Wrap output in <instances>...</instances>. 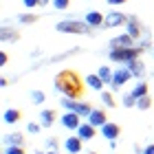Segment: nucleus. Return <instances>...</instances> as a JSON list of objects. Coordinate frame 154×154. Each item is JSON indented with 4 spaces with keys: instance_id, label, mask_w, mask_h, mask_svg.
Returning a JSON list of instances; mask_svg holds the SVG:
<instances>
[{
    "instance_id": "22",
    "label": "nucleus",
    "mask_w": 154,
    "mask_h": 154,
    "mask_svg": "<svg viewBox=\"0 0 154 154\" xmlns=\"http://www.w3.org/2000/svg\"><path fill=\"white\" fill-rule=\"evenodd\" d=\"M38 20H40L38 13H20V16H18L20 24H33V22H38Z\"/></svg>"
},
{
    "instance_id": "19",
    "label": "nucleus",
    "mask_w": 154,
    "mask_h": 154,
    "mask_svg": "<svg viewBox=\"0 0 154 154\" xmlns=\"http://www.w3.org/2000/svg\"><path fill=\"white\" fill-rule=\"evenodd\" d=\"M20 38V31H13V29H9V26H5L2 31H0V40L2 42H18Z\"/></svg>"
},
{
    "instance_id": "5",
    "label": "nucleus",
    "mask_w": 154,
    "mask_h": 154,
    "mask_svg": "<svg viewBox=\"0 0 154 154\" xmlns=\"http://www.w3.org/2000/svg\"><path fill=\"white\" fill-rule=\"evenodd\" d=\"M125 24H128V16H125V13L117 11V9L106 13V20H103V26H106V29H117V26H125Z\"/></svg>"
},
{
    "instance_id": "28",
    "label": "nucleus",
    "mask_w": 154,
    "mask_h": 154,
    "mask_svg": "<svg viewBox=\"0 0 154 154\" xmlns=\"http://www.w3.org/2000/svg\"><path fill=\"white\" fill-rule=\"evenodd\" d=\"M53 7L57 11H66L68 7H71V0H53Z\"/></svg>"
},
{
    "instance_id": "2",
    "label": "nucleus",
    "mask_w": 154,
    "mask_h": 154,
    "mask_svg": "<svg viewBox=\"0 0 154 154\" xmlns=\"http://www.w3.org/2000/svg\"><path fill=\"white\" fill-rule=\"evenodd\" d=\"M55 31L60 33H71V35H84V33H93V26H90L86 20H60L55 24Z\"/></svg>"
},
{
    "instance_id": "3",
    "label": "nucleus",
    "mask_w": 154,
    "mask_h": 154,
    "mask_svg": "<svg viewBox=\"0 0 154 154\" xmlns=\"http://www.w3.org/2000/svg\"><path fill=\"white\" fill-rule=\"evenodd\" d=\"M60 106L64 108V110H73V112H77L82 119L84 117H90V112H93V106H90V101H79V99H71V97H64L62 95V99H60Z\"/></svg>"
},
{
    "instance_id": "31",
    "label": "nucleus",
    "mask_w": 154,
    "mask_h": 154,
    "mask_svg": "<svg viewBox=\"0 0 154 154\" xmlns=\"http://www.w3.org/2000/svg\"><path fill=\"white\" fill-rule=\"evenodd\" d=\"M7 62H9V55H7V51H0V64L7 66Z\"/></svg>"
},
{
    "instance_id": "10",
    "label": "nucleus",
    "mask_w": 154,
    "mask_h": 154,
    "mask_svg": "<svg viewBox=\"0 0 154 154\" xmlns=\"http://www.w3.org/2000/svg\"><path fill=\"white\" fill-rule=\"evenodd\" d=\"M77 137L84 139V141H90V139L97 137V128H95L90 121H86V123H82L79 128H77Z\"/></svg>"
},
{
    "instance_id": "30",
    "label": "nucleus",
    "mask_w": 154,
    "mask_h": 154,
    "mask_svg": "<svg viewBox=\"0 0 154 154\" xmlns=\"http://www.w3.org/2000/svg\"><path fill=\"white\" fill-rule=\"evenodd\" d=\"M22 5L26 7V9H35V7H40L38 0H22Z\"/></svg>"
},
{
    "instance_id": "24",
    "label": "nucleus",
    "mask_w": 154,
    "mask_h": 154,
    "mask_svg": "<svg viewBox=\"0 0 154 154\" xmlns=\"http://www.w3.org/2000/svg\"><path fill=\"white\" fill-rule=\"evenodd\" d=\"M112 73H115V71H110V66H99V71H97V75H99L106 84L112 82Z\"/></svg>"
},
{
    "instance_id": "29",
    "label": "nucleus",
    "mask_w": 154,
    "mask_h": 154,
    "mask_svg": "<svg viewBox=\"0 0 154 154\" xmlns=\"http://www.w3.org/2000/svg\"><path fill=\"white\" fill-rule=\"evenodd\" d=\"M26 130H29L31 134H38V132L42 130V123H33V121H31L29 125H26Z\"/></svg>"
},
{
    "instance_id": "39",
    "label": "nucleus",
    "mask_w": 154,
    "mask_h": 154,
    "mask_svg": "<svg viewBox=\"0 0 154 154\" xmlns=\"http://www.w3.org/2000/svg\"><path fill=\"white\" fill-rule=\"evenodd\" d=\"M152 57H154V51H152Z\"/></svg>"
},
{
    "instance_id": "15",
    "label": "nucleus",
    "mask_w": 154,
    "mask_h": 154,
    "mask_svg": "<svg viewBox=\"0 0 154 154\" xmlns=\"http://www.w3.org/2000/svg\"><path fill=\"white\" fill-rule=\"evenodd\" d=\"M125 66L130 68V73L134 75V77H143V75H145V64H143V62L139 60V57L130 60V62H128V64H125Z\"/></svg>"
},
{
    "instance_id": "33",
    "label": "nucleus",
    "mask_w": 154,
    "mask_h": 154,
    "mask_svg": "<svg viewBox=\"0 0 154 154\" xmlns=\"http://www.w3.org/2000/svg\"><path fill=\"white\" fill-rule=\"evenodd\" d=\"M106 2H108L110 7H119V5H125L128 0H106Z\"/></svg>"
},
{
    "instance_id": "9",
    "label": "nucleus",
    "mask_w": 154,
    "mask_h": 154,
    "mask_svg": "<svg viewBox=\"0 0 154 154\" xmlns=\"http://www.w3.org/2000/svg\"><path fill=\"white\" fill-rule=\"evenodd\" d=\"M101 134L108 139V141H115V139L121 137V125L115 123V121H108V123H103L101 125Z\"/></svg>"
},
{
    "instance_id": "13",
    "label": "nucleus",
    "mask_w": 154,
    "mask_h": 154,
    "mask_svg": "<svg viewBox=\"0 0 154 154\" xmlns=\"http://www.w3.org/2000/svg\"><path fill=\"white\" fill-rule=\"evenodd\" d=\"M84 20H86L93 29H99V26H103V20H106V16H103L101 11H88Z\"/></svg>"
},
{
    "instance_id": "18",
    "label": "nucleus",
    "mask_w": 154,
    "mask_h": 154,
    "mask_svg": "<svg viewBox=\"0 0 154 154\" xmlns=\"http://www.w3.org/2000/svg\"><path fill=\"white\" fill-rule=\"evenodd\" d=\"M5 145H24V134L22 132H11V134H5Z\"/></svg>"
},
{
    "instance_id": "14",
    "label": "nucleus",
    "mask_w": 154,
    "mask_h": 154,
    "mask_svg": "<svg viewBox=\"0 0 154 154\" xmlns=\"http://www.w3.org/2000/svg\"><path fill=\"white\" fill-rule=\"evenodd\" d=\"M2 119H5V123L13 125V123H18L20 119H22V110H20V108H7L2 112Z\"/></svg>"
},
{
    "instance_id": "36",
    "label": "nucleus",
    "mask_w": 154,
    "mask_h": 154,
    "mask_svg": "<svg viewBox=\"0 0 154 154\" xmlns=\"http://www.w3.org/2000/svg\"><path fill=\"white\" fill-rule=\"evenodd\" d=\"M44 154H60L57 150H48V152H44Z\"/></svg>"
},
{
    "instance_id": "26",
    "label": "nucleus",
    "mask_w": 154,
    "mask_h": 154,
    "mask_svg": "<svg viewBox=\"0 0 154 154\" xmlns=\"http://www.w3.org/2000/svg\"><path fill=\"white\" fill-rule=\"evenodd\" d=\"M5 154H26L24 145H5Z\"/></svg>"
},
{
    "instance_id": "37",
    "label": "nucleus",
    "mask_w": 154,
    "mask_h": 154,
    "mask_svg": "<svg viewBox=\"0 0 154 154\" xmlns=\"http://www.w3.org/2000/svg\"><path fill=\"white\" fill-rule=\"evenodd\" d=\"M86 154H99V152H95V150H93V152H86Z\"/></svg>"
},
{
    "instance_id": "27",
    "label": "nucleus",
    "mask_w": 154,
    "mask_h": 154,
    "mask_svg": "<svg viewBox=\"0 0 154 154\" xmlns=\"http://www.w3.org/2000/svg\"><path fill=\"white\" fill-rule=\"evenodd\" d=\"M44 99H46V95L42 93V90H33V93H31V101L35 103V106H40V103H44Z\"/></svg>"
},
{
    "instance_id": "38",
    "label": "nucleus",
    "mask_w": 154,
    "mask_h": 154,
    "mask_svg": "<svg viewBox=\"0 0 154 154\" xmlns=\"http://www.w3.org/2000/svg\"><path fill=\"white\" fill-rule=\"evenodd\" d=\"M33 154H44V152H33Z\"/></svg>"
},
{
    "instance_id": "17",
    "label": "nucleus",
    "mask_w": 154,
    "mask_h": 154,
    "mask_svg": "<svg viewBox=\"0 0 154 154\" xmlns=\"http://www.w3.org/2000/svg\"><path fill=\"white\" fill-rule=\"evenodd\" d=\"M55 119H57V112H55V110H42V112H40L42 128H51V125L55 123Z\"/></svg>"
},
{
    "instance_id": "8",
    "label": "nucleus",
    "mask_w": 154,
    "mask_h": 154,
    "mask_svg": "<svg viewBox=\"0 0 154 154\" xmlns=\"http://www.w3.org/2000/svg\"><path fill=\"white\" fill-rule=\"evenodd\" d=\"M137 44V40L130 35V33H121V35H117L110 40V48H130V46H134Z\"/></svg>"
},
{
    "instance_id": "16",
    "label": "nucleus",
    "mask_w": 154,
    "mask_h": 154,
    "mask_svg": "<svg viewBox=\"0 0 154 154\" xmlns=\"http://www.w3.org/2000/svg\"><path fill=\"white\" fill-rule=\"evenodd\" d=\"M86 86H88V88H93V90H99V93H101L103 86H106V82H103L97 73H93V75H86Z\"/></svg>"
},
{
    "instance_id": "35",
    "label": "nucleus",
    "mask_w": 154,
    "mask_h": 154,
    "mask_svg": "<svg viewBox=\"0 0 154 154\" xmlns=\"http://www.w3.org/2000/svg\"><path fill=\"white\" fill-rule=\"evenodd\" d=\"M48 2H51V0H38V5H40V7H46Z\"/></svg>"
},
{
    "instance_id": "20",
    "label": "nucleus",
    "mask_w": 154,
    "mask_h": 154,
    "mask_svg": "<svg viewBox=\"0 0 154 154\" xmlns=\"http://www.w3.org/2000/svg\"><path fill=\"white\" fill-rule=\"evenodd\" d=\"M101 101L106 108H117V101H115V95L110 90H101Z\"/></svg>"
},
{
    "instance_id": "34",
    "label": "nucleus",
    "mask_w": 154,
    "mask_h": 154,
    "mask_svg": "<svg viewBox=\"0 0 154 154\" xmlns=\"http://www.w3.org/2000/svg\"><path fill=\"white\" fill-rule=\"evenodd\" d=\"M143 154H154V143L145 145V148H143Z\"/></svg>"
},
{
    "instance_id": "25",
    "label": "nucleus",
    "mask_w": 154,
    "mask_h": 154,
    "mask_svg": "<svg viewBox=\"0 0 154 154\" xmlns=\"http://www.w3.org/2000/svg\"><path fill=\"white\" fill-rule=\"evenodd\" d=\"M121 103H123V108H137V97L132 93H128V95H123Z\"/></svg>"
},
{
    "instance_id": "1",
    "label": "nucleus",
    "mask_w": 154,
    "mask_h": 154,
    "mask_svg": "<svg viewBox=\"0 0 154 154\" xmlns=\"http://www.w3.org/2000/svg\"><path fill=\"white\" fill-rule=\"evenodd\" d=\"M55 88L60 90L64 97H71V99H82L84 93H86V84H84L82 75L75 71V68H64L55 75Z\"/></svg>"
},
{
    "instance_id": "6",
    "label": "nucleus",
    "mask_w": 154,
    "mask_h": 154,
    "mask_svg": "<svg viewBox=\"0 0 154 154\" xmlns=\"http://www.w3.org/2000/svg\"><path fill=\"white\" fill-rule=\"evenodd\" d=\"M60 123L64 125L66 130H77L82 125V117L77 112H73V110H66V112L60 117Z\"/></svg>"
},
{
    "instance_id": "21",
    "label": "nucleus",
    "mask_w": 154,
    "mask_h": 154,
    "mask_svg": "<svg viewBox=\"0 0 154 154\" xmlns=\"http://www.w3.org/2000/svg\"><path fill=\"white\" fill-rule=\"evenodd\" d=\"M132 95H134L137 99H139V97H143V95H150V86H148L145 82H139L137 86L132 88Z\"/></svg>"
},
{
    "instance_id": "32",
    "label": "nucleus",
    "mask_w": 154,
    "mask_h": 154,
    "mask_svg": "<svg viewBox=\"0 0 154 154\" xmlns=\"http://www.w3.org/2000/svg\"><path fill=\"white\" fill-rule=\"evenodd\" d=\"M46 148H48V150H57V141H55V139H48V141H46Z\"/></svg>"
},
{
    "instance_id": "12",
    "label": "nucleus",
    "mask_w": 154,
    "mask_h": 154,
    "mask_svg": "<svg viewBox=\"0 0 154 154\" xmlns=\"http://www.w3.org/2000/svg\"><path fill=\"white\" fill-rule=\"evenodd\" d=\"M88 121L93 123L95 128H101L103 123H108V115H106V110H103V108H95L93 112H90Z\"/></svg>"
},
{
    "instance_id": "23",
    "label": "nucleus",
    "mask_w": 154,
    "mask_h": 154,
    "mask_svg": "<svg viewBox=\"0 0 154 154\" xmlns=\"http://www.w3.org/2000/svg\"><path fill=\"white\" fill-rule=\"evenodd\" d=\"M137 108H139V110H150V108H152V97H150V95L139 97V99H137Z\"/></svg>"
},
{
    "instance_id": "11",
    "label": "nucleus",
    "mask_w": 154,
    "mask_h": 154,
    "mask_svg": "<svg viewBox=\"0 0 154 154\" xmlns=\"http://www.w3.org/2000/svg\"><path fill=\"white\" fill-rule=\"evenodd\" d=\"M82 148H84V139H79V137H68L64 141V150L68 154H79Z\"/></svg>"
},
{
    "instance_id": "4",
    "label": "nucleus",
    "mask_w": 154,
    "mask_h": 154,
    "mask_svg": "<svg viewBox=\"0 0 154 154\" xmlns=\"http://www.w3.org/2000/svg\"><path fill=\"white\" fill-rule=\"evenodd\" d=\"M132 77H134V75L130 73V68L125 66V64H123V66H119L117 71L112 73V82H110V88H112V93L121 90V88L125 86V84H128V82L132 79Z\"/></svg>"
},
{
    "instance_id": "7",
    "label": "nucleus",
    "mask_w": 154,
    "mask_h": 154,
    "mask_svg": "<svg viewBox=\"0 0 154 154\" xmlns=\"http://www.w3.org/2000/svg\"><path fill=\"white\" fill-rule=\"evenodd\" d=\"M125 33H130L132 38L139 42V38L143 35V24L137 16H128V24H125Z\"/></svg>"
}]
</instances>
